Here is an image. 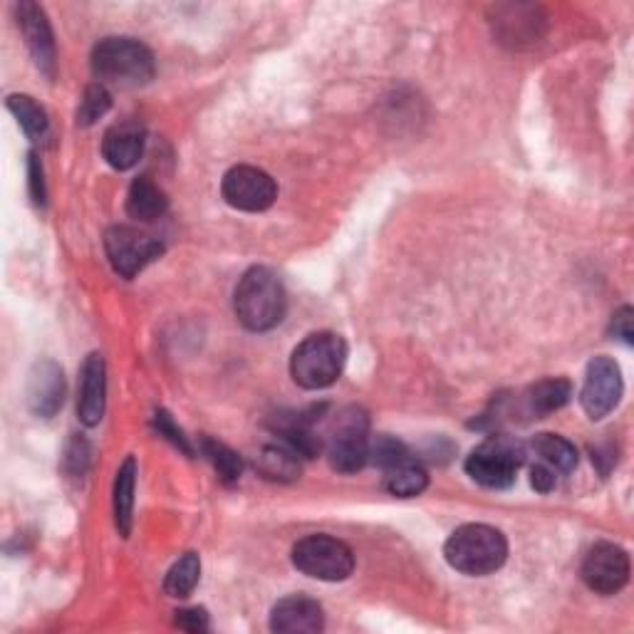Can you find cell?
Returning a JSON list of instances; mask_svg holds the SVG:
<instances>
[{
	"label": "cell",
	"mask_w": 634,
	"mask_h": 634,
	"mask_svg": "<svg viewBox=\"0 0 634 634\" xmlns=\"http://www.w3.org/2000/svg\"><path fill=\"white\" fill-rule=\"evenodd\" d=\"M176 624L186 632H207L209 630V614L203 607H191V610L176 612Z\"/></svg>",
	"instance_id": "f546056e"
},
{
	"label": "cell",
	"mask_w": 634,
	"mask_h": 634,
	"mask_svg": "<svg viewBox=\"0 0 634 634\" xmlns=\"http://www.w3.org/2000/svg\"><path fill=\"white\" fill-rule=\"evenodd\" d=\"M234 308L238 323L251 333H268L283 323L288 310V296L278 275L271 268L256 265L246 271L236 285Z\"/></svg>",
	"instance_id": "6da1fadb"
},
{
	"label": "cell",
	"mask_w": 634,
	"mask_h": 634,
	"mask_svg": "<svg viewBox=\"0 0 634 634\" xmlns=\"http://www.w3.org/2000/svg\"><path fill=\"white\" fill-rule=\"evenodd\" d=\"M28 176H30V196L35 203H42L45 201V182H42V164L40 159L33 154H28Z\"/></svg>",
	"instance_id": "4dcf8cb0"
},
{
	"label": "cell",
	"mask_w": 634,
	"mask_h": 634,
	"mask_svg": "<svg viewBox=\"0 0 634 634\" xmlns=\"http://www.w3.org/2000/svg\"><path fill=\"white\" fill-rule=\"evenodd\" d=\"M134 486H137V461L127 457L117 471V478H114V523H117L122 538H129L132 533Z\"/></svg>",
	"instance_id": "d6986e66"
},
{
	"label": "cell",
	"mask_w": 634,
	"mask_h": 634,
	"mask_svg": "<svg viewBox=\"0 0 634 634\" xmlns=\"http://www.w3.org/2000/svg\"><path fill=\"white\" fill-rule=\"evenodd\" d=\"M585 585L597 595H614L630 583V556L614 543H597L580 568Z\"/></svg>",
	"instance_id": "8fae6325"
},
{
	"label": "cell",
	"mask_w": 634,
	"mask_h": 634,
	"mask_svg": "<svg viewBox=\"0 0 634 634\" xmlns=\"http://www.w3.org/2000/svg\"><path fill=\"white\" fill-rule=\"evenodd\" d=\"M573 397V384L560 377L540 380L538 384L525 391V412L531 417H548L552 412H558Z\"/></svg>",
	"instance_id": "ac0fdd59"
},
{
	"label": "cell",
	"mask_w": 634,
	"mask_h": 634,
	"mask_svg": "<svg viewBox=\"0 0 634 634\" xmlns=\"http://www.w3.org/2000/svg\"><path fill=\"white\" fill-rule=\"evenodd\" d=\"M293 565L312 580L343 583L355 570V552L347 543L333 538V535L318 533L302 538L293 548Z\"/></svg>",
	"instance_id": "5b68a950"
},
{
	"label": "cell",
	"mask_w": 634,
	"mask_h": 634,
	"mask_svg": "<svg viewBox=\"0 0 634 634\" xmlns=\"http://www.w3.org/2000/svg\"><path fill=\"white\" fill-rule=\"evenodd\" d=\"M412 459V453L401 442L391 439V436H377V439L370 442V461L377 463L382 471H387L391 467H399Z\"/></svg>",
	"instance_id": "4316f807"
},
{
	"label": "cell",
	"mask_w": 634,
	"mask_h": 634,
	"mask_svg": "<svg viewBox=\"0 0 634 634\" xmlns=\"http://www.w3.org/2000/svg\"><path fill=\"white\" fill-rule=\"evenodd\" d=\"M8 110L13 112V117L21 124L23 132L28 134L30 139H40L48 132V114H45L42 107L33 100L28 95H11L8 97Z\"/></svg>",
	"instance_id": "cb8c5ba5"
},
{
	"label": "cell",
	"mask_w": 634,
	"mask_h": 634,
	"mask_svg": "<svg viewBox=\"0 0 634 634\" xmlns=\"http://www.w3.org/2000/svg\"><path fill=\"white\" fill-rule=\"evenodd\" d=\"M271 630L278 634H315L325 630V612L320 602L306 595H290L275 602Z\"/></svg>",
	"instance_id": "4fadbf2b"
},
{
	"label": "cell",
	"mask_w": 634,
	"mask_h": 634,
	"mask_svg": "<svg viewBox=\"0 0 634 634\" xmlns=\"http://www.w3.org/2000/svg\"><path fill=\"white\" fill-rule=\"evenodd\" d=\"M92 73L100 85L141 87L154 77V55L134 38H104L92 50Z\"/></svg>",
	"instance_id": "3957f363"
},
{
	"label": "cell",
	"mask_w": 634,
	"mask_h": 634,
	"mask_svg": "<svg viewBox=\"0 0 634 634\" xmlns=\"http://www.w3.org/2000/svg\"><path fill=\"white\" fill-rule=\"evenodd\" d=\"M104 248L112 268L124 278H134V275L145 271L151 261H157L164 253L162 240L132 226H114L107 231Z\"/></svg>",
	"instance_id": "ba28073f"
},
{
	"label": "cell",
	"mask_w": 634,
	"mask_h": 634,
	"mask_svg": "<svg viewBox=\"0 0 634 634\" xmlns=\"http://www.w3.org/2000/svg\"><path fill=\"white\" fill-rule=\"evenodd\" d=\"M112 107V95L104 85H89L83 95V102L77 107V124L89 127L100 117H104Z\"/></svg>",
	"instance_id": "484cf974"
},
{
	"label": "cell",
	"mask_w": 634,
	"mask_h": 634,
	"mask_svg": "<svg viewBox=\"0 0 634 634\" xmlns=\"http://www.w3.org/2000/svg\"><path fill=\"white\" fill-rule=\"evenodd\" d=\"M345 360L347 345L343 337L335 333H315L293 350L290 374L302 389H325L339 380Z\"/></svg>",
	"instance_id": "277c9868"
},
{
	"label": "cell",
	"mask_w": 634,
	"mask_h": 634,
	"mask_svg": "<svg viewBox=\"0 0 634 634\" xmlns=\"http://www.w3.org/2000/svg\"><path fill=\"white\" fill-rule=\"evenodd\" d=\"M330 467L339 473H357L370 463V422L362 409L350 407L335 417L327 439Z\"/></svg>",
	"instance_id": "52a82bcc"
},
{
	"label": "cell",
	"mask_w": 634,
	"mask_h": 634,
	"mask_svg": "<svg viewBox=\"0 0 634 634\" xmlns=\"http://www.w3.org/2000/svg\"><path fill=\"white\" fill-rule=\"evenodd\" d=\"M104 395H107V370L102 355L92 352L83 364L77 397V417L85 426H97L104 417Z\"/></svg>",
	"instance_id": "9a60e30c"
},
{
	"label": "cell",
	"mask_w": 634,
	"mask_h": 634,
	"mask_svg": "<svg viewBox=\"0 0 634 634\" xmlns=\"http://www.w3.org/2000/svg\"><path fill=\"white\" fill-rule=\"evenodd\" d=\"M221 194L228 207L246 213H261L273 207L278 199V186L273 176L258 166H234L228 169L221 182Z\"/></svg>",
	"instance_id": "9c48e42d"
},
{
	"label": "cell",
	"mask_w": 634,
	"mask_h": 634,
	"mask_svg": "<svg viewBox=\"0 0 634 634\" xmlns=\"http://www.w3.org/2000/svg\"><path fill=\"white\" fill-rule=\"evenodd\" d=\"M169 199L149 176L134 178L127 194V213L134 221L154 223L166 213Z\"/></svg>",
	"instance_id": "e0dca14e"
},
{
	"label": "cell",
	"mask_w": 634,
	"mask_h": 634,
	"mask_svg": "<svg viewBox=\"0 0 634 634\" xmlns=\"http://www.w3.org/2000/svg\"><path fill=\"white\" fill-rule=\"evenodd\" d=\"M444 558L463 575H490L506 562L508 540L498 529H490L484 523H469L449 535L444 546Z\"/></svg>",
	"instance_id": "7a4b0ae2"
},
{
	"label": "cell",
	"mask_w": 634,
	"mask_h": 634,
	"mask_svg": "<svg viewBox=\"0 0 634 634\" xmlns=\"http://www.w3.org/2000/svg\"><path fill=\"white\" fill-rule=\"evenodd\" d=\"M17 11V25H21V33L28 45L30 55L35 60L45 75L52 77L55 73V40H52V30L45 11L38 3H30V0H23Z\"/></svg>",
	"instance_id": "7c38bea8"
},
{
	"label": "cell",
	"mask_w": 634,
	"mask_h": 634,
	"mask_svg": "<svg viewBox=\"0 0 634 634\" xmlns=\"http://www.w3.org/2000/svg\"><path fill=\"white\" fill-rule=\"evenodd\" d=\"M201 451H203V457L211 461V467L216 469L223 484L226 486L238 484L240 473H244V461H240V457L234 449H228L226 444H221L216 439H203Z\"/></svg>",
	"instance_id": "d4e9b609"
},
{
	"label": "cell",
	"mask_w": 634,
	"mask_h": 634,
	"mask_svg": "<svg viewBox=\"0 0 634 634\" xmlns=\"http://www.w3.org/2000/svg\"><path fill=\"white\" fill-rule=\"evenodd\" d=\"M624 391L622 382V370L620 364L612 360V357H595V360L587 364L585 384L583 391H580V401H583V409L593 422H600L607 414L612 412L614 407L620 405Z\"/></svg>",
	"instance_id": "30bf717a"
},
{
	"label": "cell",
	"mask_w": 634,
	"mask_h": 634,
	"mask_svg": "<svg viewBox=\"0 0 634 634\" xmlns=\"http://www.w3.org/2000/svg\"><path fill=\"white\" fill-rule=\"evenodd\" d=\"M154 426H157V432L164 436V439L172 442L176 446V449H182L186 453V457H191L194 449L189 446V442H186V436H184L182 428H178L174 424L172 414H169V412H157L154 414Z\"/></svg>",
	"instance_id": "f1b7e54d"
},
{
	"label": "cell",
	"mask_w": 634,
	"mask_h": 634,
	"mask_svg": "<svg viewBox=\"0 0 634 634\" xmlns=\"http://www.w3.org/2000/svg\"><path fill=\"white\" fill-rule=\"evenodd\" d=\"M556 481H558L556 471L546 467V463H538V467L531 471V484L535 490H540V494H550V490L556 488Z\"/></svg>",
	"instance_id": "d6a6232c"
},
{
	"label": "cell",
	"mask_w": 634,
	"mask_h": 634,
	"mask_svg": "<svg viewBox=\"0 0 634 634\" xmlns=\"http://www.w3.org/2000/svg\"><path fill=\"white\" fill-rule=\"evenodd\" d=\"M523 444L511 436H490L476 446L467 459V473L486 488H508L515 484V473L523 463Z\"/></svg>",
	"instance_id": "8992f818"
},
{
	"label": "cell",
	"mask_w": 634,
	"mask_h": 634,
	"mask_svg": "<svg viewBox=\"0 0 634 634\" xmlns=\"http://www.w3.org/2000/svg\"><path fill=\"white\" fill-rule=\"evenodd\" d=\"M258 471H261L265 478L281 481V484H285V481H296L300 476V457L285 444L265 446L261 457H258Z\"/></svg>",
	"instance_id": "ffe728a7"
},
{
	"label": "cell",
	"mask_w": 634,
	"mask_h": 634,
	"mask_svg": "<svg viewBox=\"0 0 634 634\" xmlns=\"http://www.w3.org/2000/svg\"><path fill=\"white\" fill-rule=\"evenodd\" d=\"M632 308H622L620 312H614V320H612V333L614 337H620L624 345H632L634 339V330H632Z\"/></svg>",
	"instance_id": "1f68e13d"
},
{
	"label": "cell",
	"mask_w": 634,
	"mask_h": 634,
	"mask_svg": "<svg viewBox=\"0 0 634 634\" xmlns=\"http://www.w3.org/2000/svg\"><path fill=\"white\" fill-rule=\"evenodd\" d=\"M426 486H428L426 471L419 467L414 459L384 471V488L397 498H414L419 494H424Z\"/></svg>",
	"instance_id": "44dd1931"
},
{
	"label": "cell",
	"mask_w": 634,
	"mask_h": 634,
	"mask_svg": "<svg viewBox=\"0 0 634 634\" xmlns=\"http://www.w3.org/2000/svg\"><path fill=\"white\" fill-rule=\"evenodd\" d=\"M65 401V374L60 364L42 360L33 368L28 380V407L35 417L50 419Z\"/></svg>",
	"instance_id": "5bb4252c"
},
{
	"label": "cell",
	"mask_w": 634,
	"mask_h": 634,
	"mask_svg": "<svg viewBox=\"0 0 634 634\" xmlns=\"http://www.w3.org/2000/svg\"><path fill=\"white\" fill-rule=\"evenodd\" d=\"M199 577H201L199 552H184L166 573L164 593L169 597H176V600H184V597H189L194 593V587L199 585Z\"/></svg>",
	"instance_id": "603a6c76"
},
{
	"label": "cell",
	"mask_w": 634,
	"mask_h": 634,
	"mask_svg": "<svg viewBox=\"0 0 634 634\" xmlns=\"http://www.w3.org/2000/svg\"><path fill=\"white\" fill-rule=\"evenodd\" d=\"M145 154V129L137 122H120L107 129L102 139V157L117 172H127Z\"/></svg>",
	"instance_id": "2e32d148"
},
{
	"label": "cell",
	"mask_w": 634,
	"mask_h": 634,
	"mask_svg": "<svg viewBox=\"0 0 634 634\" xmlns=\"http://www.w3.org/2000/svg\"><path fill=\"white\" fill-rule=\"evenodd\" d=\"M533 451L540 457V463H546L552 471L570 473L577 467V449L568 439L558 434H538L533 439Z\"/></svg>",
	"instance_id": "7402d4cb"
},
{
	"label": "cell",
	"mask_w": 634,
	"mask_h": 634,
	"mask_svg": "<svg viewBox=\"0 0 634 634\" xmlns=\"http://www.w3.org/2000/svg\"><path fill=\"white\" fill-rule=\"evenodd\" d=\"M89 457H92V449H89L87 439L83 436H73V442L67 444L65 449V469L70 476H85L89 467Z\"/></svg>",
	"instance_id": "83f0119b"
}]
</instances>
